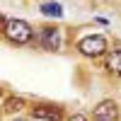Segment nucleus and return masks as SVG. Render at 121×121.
I'll use <instances>...</instances> for the list:
<instances>
[{
  "mask_svg": "<svg viewBox=\"0 0 121 121\" xmlns=\"http://www.w3.org/2000/svg\"><path fill=\"white\" fill-rule=\"evenodd\" d=\"M12 44H29L32 41V27H29L24 19H7V24H5V32H3Z\"/></svg>",
  "mask_w": 121,
  "mask_h": 121,
  "instance_id": "f257e3e1",
  "label": "nucleus"
},
{
  "mask_svg": "<svg viewBox=\"0 0 121 121\" xmlns=\"http://www.w3.org/2000/svg\"><path fill=\"white\" fill-rule=\"evenodd\" d=\"M78 51L82 53V56H90V58H97V56H102L107 51V39L104 36H85V39H80V44H78Z\"/></svg>",
  "mask_w": 121,
  "mask_h": 121,
  "instance_id": "f03ea898",
  "label": "nucleus"
},
{
  "mask_svg": "<svg viewBox=\"0 0 121 121\" xmlns=\"http://www.w3.org/2000/svg\"><path fill=\"white\" fill-rule=\"evenodd\" d=\"M92 119L95 121H116L119 119V109H116V102L112 99H104V102H99L92 112Z\"/></svg>",
  "mask_w": 121,
  "mask_h": 121,
  "instance_id": "7ed1b4c3",
  "label": "nucleus"
},
{
  "mask_svg": "<svg viewBox=\"0 0 121 121\" xmlns=\"http://www.w3.org/2000/svg\"><path fill=\"white\" fill-rule=\"evenodd\" d=\"M32 116L41 119V121H60L63 119V109L56 104H36L32 109Z\"/></svg>",
  "mask_w": 121,
  "mask_h": 121,
  "instance_id": "20e7f679",
  "label": "nucleus"
},
{
  "mask_svg": "<svg viewBox=\"0 0 121 121\" xmlns=\"http://www.w3.org/2000/svg\"><path fill=\"white\" fill-rule=\"evenodd\" d=\"M39 41L46 51H58L60 48V32L56 27H44L41 34H39Z\"/></svg>",
  "mask_w": 121,
  "mask_h": 121,
  "instance_id": "39448f33",
  "label": "nucleus"
},
{
  "mask_svg": "<svg viewBox=\"0 0 121 121\" xmlns=\"http://www.w3.org/2000/svg\"><path fill=\"white\" fill-rule=\"evenodd\" d=\"M107 70L112 75H121V51H112L107 58Z\"/></svg>",
  "mask_w": 121,
  "mask_h": 121,
  "instance_id": "423d86ee",
  "label": "nucleus"
},
{
  "mask_svg": "<svg viewBox=\"0 0 121 121\" xmlns=\"http://www.w3.org/2000/svg\"><path fill=\"white\" fill-rule=\"evenodd\" d=\"M41 12L46 17H60V15H63V7H60L58 3H44L41 5Z\"/></svg>",
  "mask_w": 121,
  "mask_h": 121,
  "instance_id": "0eeeda50",
  "label": "nucleus"
},
{
  "mask_svg": "<svg viewBox=\"0 0 121 121\" xmlns=\"http://www.w3.org/2000/svg\"><path fill=\"white\" fill-rule=\"evenodd\" d=\"M22 107H24V102H22L19 97H10L7 102H5V109H7V112H19Z\"/></svg>",
  "mask_w": 121,
  "mask_h": 121,
  "instance_id": "6e6552de",
  "label": "nucleus"
},
{
  "mask_svg": "<svg viewBox=\"0 0 121 121\" xmlns=\"http://www.w3.org/2000/svg\"><path fill=\"white\" fill-rule=\"evenodd\" d=\"M68 121H87V116H85V114H73Z\"/></svg>",
  "mask_w": 121,
  "mask_h": 121,
  "instance_id": "1a4fd4ad",
  "label": "nucleus"
},
{
  "mask_svg": "<svg viewBox=\"0 0 121 121\" xmlns=\"http://www.w3.org/2000/svg\"><path fill=\"white\" fill-rule=\"evenodd\" d=\"M5 24H7V19H5V17H0V32H5Z\"/></svg>",
  "mask_w": 121,
  "mask_h": 121,
  "instance_id": "9d476101",
  "label": "nucleus"
},
{
  "mask_svg": "<svg viewBox=\"0 0 121 121\" xmlns=\"http://www.w3.org/2000/svg\"><path fill=\"white\" fill-rule=\"evenodd\" d=\"M15 121H27V119H15Z\"/></svg>",
  "mask_w": 121,
  "mask_h": 121,
  "instance_id": "9b49d317",
  "label": "nucleus"
},
{
  "mask_svg": "<svg viewBox=\"0 0 121 121\" xmlns=\"http://www.w3.org/2000/svg\"><path fill=\"white\" fill-rule=\"evenodd\" d=\"M0 95H3V90H0Z\"/></svg>",
  "mask_w": 121,
  "mask_h": 121,
  "instance_id": "f8f14e48",
  "label": "nucleus"
}]
</instances>
